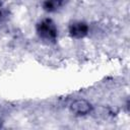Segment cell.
I'll use <instances>...</instances> for the list:
<instances>
[{
    "mask_svg": "<svg viewBox=\"0 0 130 130\" xmlns=\"http://www.w3.org/2000/svg\"><path fill=\"white\" fill-rule=\"evenodd\" d=\"M72 108H74L77 113H86L88 111V105L85 104L83 101L77 102L76 104H74V106L72 105Z\"/></svg>",
    "mask_w": 130,
    "mask_h": 130,
    "instance_id": "obj_1",
    "label": "cell"
}]
</instances>
